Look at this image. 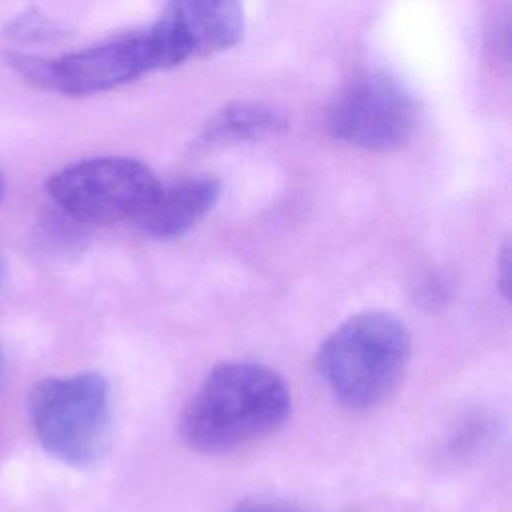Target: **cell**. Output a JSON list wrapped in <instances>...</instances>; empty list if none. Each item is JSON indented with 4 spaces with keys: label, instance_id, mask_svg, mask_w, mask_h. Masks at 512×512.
<instances>
[{
    "label": "cell",
    "instance_id": "1",
    "mask_svg": "<svg viewBox=\"0 0 512 512\" xmlns=\"http://www.w3.org/2000/svg\"><path fill=\"white\" fill-rule=\"evenodd\" d=\"M284 378L256 362L216 364L188 400L180 434L202 454H222L274 434L290 416Z\"/></svg>",
    "mask_w": 512,
    "mask_h": 512
},
{
    "label": "cell",
    "instance_id": "2",
    "mask_svg": "<svg viewBox=\"0 0 512 512\" xmlns=\"http://www.w3.org/2000/svg\"><path fill=\"white\" fill-rule=\"evenodd\" d=\"M410 354V332L400 318L364 310L326 336L316 354V370L342 406L368 410L398 388Z\"/></svg>",
    "mask_w": 512,
    "mask_h": 512
},
{
    "label": "cell",
    "instance_id": "3",
    "mask_svg": "<svg viewBox=\"0 0 512 512\" xmlns=\"http://www.w3.org/2000/svg\"><path fill=\"white\" fill-rule=\"evenodd\" d=\"M40 446L56 460L86 468L106 450L110 434V386L100 372L48 376L28 400Z\"/></svg>",
    "mask_w": 512,
    "mask_h": 512
},
{
    "label": "cell",
    "instance_id": "4",
    "mask_svg": "<svg viewBox=\"0 0 512 512\" xmlns=\"http://www.w3.org/2000/svg\"><path fill=\"white\" fill-rule=\"evenodd\" d=\"M4 60L28 84L66 96L114 90L160 70L148 28L58 58L6 52Z\"/></svg>",
    "mask_w": 512,
    "mask_h": 512
},
{
    "label": "cell",
    "instance_id": "5",
    "mask_svg": "<svg viewBox=\"0 0 512 512\" xmlns=\"http://www.w3.org/2000/svg\"><path fill=\"white\" fill-rule=\"evenodd\" d=\"M158 184L144 162L126 156H102L60 168L46 182V190L74 222L114 224L136 218Z\"/></svg>",
    "mask_w": 512,
    "mask_h": 512
},
{
    "label": "cell",
    "instance_id": "6",
    "mask_svg": "<svg viewBox=\"0 0 512 512\" xmlns=\"http://www.w3.org/2000/svg\"><path fill=\"white\" fill-rule=\"evenodd\" d=\"M418 108L410 92L382 72L350 80L328 110L334 138L370 152L406 146L416 130Z\"/></svg>",
    "mask_w": 512,
    "mask_h": 512
},
{
    "label": "cell",
    "instance_id": "7",
    "mask_svg": "<svg viewBox=\"0 0 512 512\" xmlns=\"http://www.w3.org/2000/svg\"><path fill=\"white\" fill-rule=\"evenodd\" d=\"M160 70L232 48L244 34L240 0H166L148 28Z\"/></svg>",
    "mask_w": 512,
    "mask_h": 512
},
{
    "label": "cell",
    "instance_id": "8",
    "mask_svg": "<svg viewBox=\"0 0 512 512\" xmlns=\"http://www.w3.org/2000/svg\"><path fill=\"white\" fill-rule=\"evenodd\" d=\"M220 182L210 174L158 184L154 196L136 214L138 228L158 240H170L194 228L218 202Z\"/></svg>",
    "mask_w": 512,
    "mask_h": 512
},
{
    "label": "cell",
    "instance_id": "9",
    "mask_svg": "<svg viewBox=\"0 0 512 512\" xmlns=\"http://www.w3.org/2000/svg\"><path fill=\"white\" fill-rule=\"evenodd\" d=\"M290 122L278 110L262 102H232L218 110L198 136L202 148H222L240 142H258L288 132Z\"/></svg>",
    "mask_w": 512,
    "mask_h": 512
},
{
    "label": "cell",
    "instance_id": "10",
    "mask_svg": "<svg viewBox=\"0 0 512 512\" xmlns=\"http://www.w3.org/2000/svg\"><path fill=\"white\" fill-rule=\"evenodd\" d=\"M6 30V34L16 40H52L62 36L60 28L36 10L18 14L14 20L8 22Z\"/></svg>",
    "mask_w": 512,
    "mask_h": 512
},
{
    "label": "cell",
    "instance_id": "11",
    "mask_svg": "<svg viewBox=\"0 0 512 512\" xmlns=\"http://www.w3.org/2000/svg\"><path fill=\"white\" fill-rule=\"evenodd\" d=\"M446 296H448V288H446V284H444V278L430 276V278L424 280L418 298H420L426 306H436V304L446 302Z\"/></svg>",
    "mask_w": 512,
    "mask_h": 512
},
{
    "label": "cell",
    "instance_id": "12",
    "mask_svg": "<svg viewBox=\"0 0 512 512\" xmlns=\"http://www.w3.org/2000/svg\"><path fill=\"white\" fill-rule=\"evenodd\" d=\"M510 264H512V256H510V242H506L502 246V254L498 258V276H500V292L504 294V298H510Z\"/></svg>",
    "mask_w": 512,
    "mask_h": 512
},
{
    "label": "cell",
    "instance_id": "13",
    "mask_svg": "<svg viewBox=\"0 0 512 512\" xmlns=\"http://www.w3.org/2000/svg\"><path fill=\"white\" fill-rule=\"evenodd\" d=\"M228 512H298L292 508H282L276 504H264V502H252V504H238L236 508Z\"/></svg>",
    "mask_w": 512,
    "mask_h": 512
},
{
    "label": "cell",
    "instance_id": "14",
    "mask_svg": "<svg viewBox=\"0 0 512 512\" xmlns=\"http://www.w3.org/2000/svg\"><path fill=\"white\" fill-rule=\"evenodd\" d=\"M4 190H6V184H4V176H2V172H0V202H2V198H4Z\"/></svg>",
    "mask_w": 512,
    "mask_h": 512
},
{
    "label": "cell",
    "instance_id": "15",
    "mask_svg": "<svg viewBox=\"0 0 512 512\" xmlns=\"http://www.w3.org/2000/svg\"><path fill=\"white\" fill-rule=\"evenodd\" d=\"M2 280H4V260L0 256V286H2Z\"/></svg>",
    "mask_w": 512,
    "mask_h": 512
}]
</instances>
